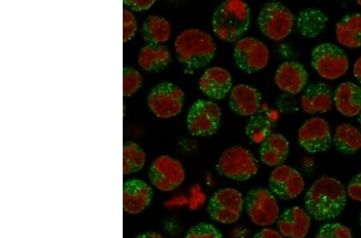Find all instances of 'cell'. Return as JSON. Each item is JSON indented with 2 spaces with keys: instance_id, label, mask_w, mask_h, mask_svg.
<instances>
[{
  "instance_id": "cell-28",
  "label": "cell",
  "mask_w": 361,
  "mask_h": 238,
  "mask_svg": "<svg viewBox=\"0 0 361 238\" xmlns=\"http://www.w3.org/2000/svg\"><path fill=\"white\" fill-rule=\"evenodd\" d=\"M147 162L145 151L135 142H128L123 147V173L125 175L141 171Z\"/></svg>"
},
{
  "instance_id": "cell-3",
  "label": "cell",
  "mask_w": 361,
  "mask_h": 238,
  "mask_svg": "<svg viewBox=\"0 0 361 238\" xmlns=\"http://www.w3.org/2000/svg\"><path fill=\"white\" fill-rule=\"evenodd\" d=\"M250 25V9L240 0L221 3L213 15V32L225 42H237L247 32Z\"/></svg>"
},
{
  "instance_id": "cell-31",
  "label": "cell",
  "mask_w": 361,
  "mask_h": 238,
  "mask_svg": "<svg viewBox=\"0 0 361 238\" xmlns=\"http://www.w3.org/2000/svg\"><path fill=\"white\" fill-rule=\"evenodd\" d=\"M316 238H353L350 229L340 223L325 224L318 231Z\"/></svg>"
},
{
  "instance_id": "cell-16",
  "label": "cell",
  "mask_w": 361,
  "mask_h": 238,
  "mask_svg": "<svg viewBox=\"0 0 361 238\" xmlns=\"http://www.w3.org/2000/svg\"><path fill=\"white\" fill-rule=\"evenodd\" d=\"M308 73L302 63L285 61L277 69L275 83L278 88L288 94H299L307 84Z\"/></svg>"
},
{
  "instance_id": "cell-17",
  "label": "cell",
  "mask_w": 361,
  "mask_h": 238,
  "mask_svg": "<svg viewBox=\"0 0 361 238\" xmlns=\"http://www.w3.org/2000/svg\"><path fill=\"white\" fill-rule=\"evenodd\" d=\"M312 219L304 208L299 206L289 208L277 220L278 231L284 237L305 238L310 230Z\"/></svg>"
},
{
  "instance_id": "cell-40",
  "label": "cell",
  "mask_w": 361,
  "mask_h": 238,
  "mask_svg": "<svg viewBox=\"0 0 361 238\" xmlns=\"http://www.w3.org/2000/svg\"><path fill=\"white\" fill-rule=\"evenodd\" d=\"M360 225H361V213H360Z\"/></svg>"
},
{
  "instance_id": "cell-15",
  "label": "cell",
  "mask_w": 361,
  "mask_h": 238,
  "mask_svg": "<svg viewBox=\"0 0 361 238\" xmlns=\"http://www.w3.org/2000/svg\"><path fill=\"white\" fill-rule=\"evenodd\" d=\"M204 95L214 101H222L230 95L233 89L232 75L222 67H211L203 73L199 81Z\"/></svg>"
},
{
  "instance_id": "cell-20",
  "label": "cell",
  "mask_w": 361,
  "mask_h": 238,
  "mask_svg": "<svg viewBox=\"0 0 361 238\" xmlns=\"http://www.w3.org/2000/svg\"><path fill=\"white\" fill-rule=\"evenodd\" d=\"M334 103L333 94L324 83L308 85L300 99L301 108L307 114L328 113Z\"/></svg>"
},
{
  "instance_id": "cell-10",
  "label": "cell",
  "mask_w": 361,
  "mask_h": 238,
  "mask_svg": "<svg viewBox=\"0 0 361 238\" xmlns=\"http://www.w3.org/2000/svg\"><path fill=\"white\" fill-rule=\"evenodd\" d=\"M312 65L322 78L339 79L345 75L349 61L345 52L334 44L317 46L312 52Z\"/></svg>"
},
{
  "instance_id": "cell-23",
  "label": "cell",
  "mask_w": 361,
  "mask_h": 238,
  "mask_svg": "<svg viewBox=\"0 0 361 238\" xmlns=\"http://www.w3.org/2000/svg\"><path fill=\"white\" fill-rule=\"evenodd\" d=\"M171 61V51L166 46L147 44L140 50L137 63L142 70L155 73L165 70Z\"/></svg>"
},
{
  "instance_id": "cell-9",
  "label": "cell",
  "mask_w": 361,
  "mask_h": 238,
  "mask_svg": "<svg viewBox=\"0 0 361 238\" xmlns=\"http://www.w3.org/2000/svg\"><path fill=\"white\" fill-rule=\"evenodd\" d=\"M244 208V197L234 188H224L215 192L209 199L207 212L214 222L232 225L241 218Z\"/></svg>"
},
{
  "instance_id": "cell-7",
  "label": "cell",
  "mask_w": 361,
  "mask_h": 238,
  "mask_svg": "<svg viewBox=\"0 0 361 238\" xmlns=\"http://www.w3.org/2000/svg\"><path fill=\"white\" fill-rule=\"evenodd\" d=\"M222 119V109L213 101L199 100L190 108L186 124L192 136L207 137L215 134Z\"/></svg>"
},
{
  "instance_id": "cell-22",
  "label": "cell",
  "mask_w": 361,
  "mask_h": 238,
  "mask_svg": "<svg viewBox=\"0 0 361 238\" xmlns=\"http://www.w3.org/2000/svg\"><path fill=\"white\" fill-rule=\"evenodd\" d=\"M289 150L288 139L279 133H272L260 144V160L267 166H281L287 160Z\"/></svg>"
},
{
  "instance_id": "cell-25",
  "label": "cell",
  "mask_w": 361,
  "mask_h": 238,
  "mask_svg": "<svg viewBox=\"0 0 361 238\" xmlns=\"http://www.w3.org/2000/svg\"><path fill=\"white\" fill-rule=\"evenodd\" d=\"M171 25L164 17L150 15L141 29L142 37L147 44H162L171 37Z\"/></svg>"
},
{
  "instance_id": "cell-6",
  "label": "cell",
  "mask_w": 361,
  "mask_h": 238,
  "mask_svg": "<svg viewBox=\"0 0 361 238\" xmlns=\"http://www.w3.org/2000/svg\"><path fill=\"white\" fill-rule=\"evenodd\" d=\"M244 208L252 223L261 227L275 224L281 216L277 197L264 188L249 190L244 197Z\"/></svg>"
},
{
  "instance_id": "cell-34",
  "label": "cell",
  "mask_w": 361,
  "mask_h": 238,
  "mask_svg": "<svg viewBox=\"0 0 361 238\" xmlns=\"http://www.w3.org/2000/svg\"><path fill=\"white\" fill-rule=\"evenodd\" d=\"M347 194L353 201L361 202V173L352 179L347 187Z\"/></svg>"
},
{
  "instance_id": "cell-14",
  "label": "cell",
  "mask_w": 361,
  "mask_h": 238,
  "mask_svg": "<svg viewBox=\"0 0 361 238\" xmlns=\"http://www.w3.org/2000/svg\"><path fill=\"white\" fill-rule=\"evenodd\" d=\"M269 188L277 199L293 200L305 190V179L295 168L282 165L272 171L269 178Z\"/></svg>"
},
{
  "instance_id": "cell-33",
  "label": "cell",
  "mask_w": 361,
  "mask_h": 238,
  "mask_svg": "<svg viewBox=\"0 0 361 238\" xmlns=\"http://www.w3.org/2000/svg\"><path fill=\"white\" fill-rule=\"evenodd\" d=\"M137 31V22L135 15L129 9L123 11V40L124 43L130 42Z\"/></svg>"
},
{
  "instance_id": "cell-30",
  "label": "cell",
  "mask_w": 361,
  "mask_h": 238,
  "mask_svg": "<svg viewBox=\"0 0 361 238\" xmlns=\"http://www.w3.org/2000/svg\"><path fill=\"white\" fill-rule=\"evenodd\" d=\"M143 79L141 73L135 68L126 67L123 72V95L130 97L135 95L141 88Z\"/></svg>"
},
{
  "instance_id": "cell-12",
  "label": "cell",
  "mask_w": 361,
  "mask_h": 238,
  "mask_svg": "<svg viewBox=\"0 0 361 238\" xmlns=\"http://www.w3.org/2000/svg\"><path fill=\"white\" fill-rule=\"evenodd\" d=\"M149 178L157 189L168 193L183 184L185 179V171L178 160L171 156L162 155L151 164Z\"/></svg>"
},
{
  "instance_id": "cell-27",
  "label": "cell",
  "mask_w": 361,
  "mask_h": 238,
  "mask_svg": "<svg viewBox=\"0 0 361 238\" xmlns=\"http://www.w3.org/2000/svg\"><path fill=\"white\" fill-rule=\"evenodd\" d=\"M333 141L341 153L353 154L361 149V132L356 127L341 124L336 127Z\"/></svg>"
},
{
  "instance_id": "cell-32",
  "label": "cell",
  "mask_w": 361,
  "mask_h": 238,
  "mask_svg": "<svg viewBox=\"0 0 361 238\" xmlns=\"http://www.w3.org/2000/svg\"><path fill=\"white\" fill-rule=\"evenodd\" d=\"M184 238H224V237L215 226L202 223L192 227Z\"/></svg>"
},
{
  "instance_id": "cell-2",
  "label": "cell",
  "mask_w": 361,
  "mask_h": 238,
  "mask_svg": "<svg viewBox=\"0 0 361 238\" xmlns=\"http://www.w3.org/2000/svg\"><path fill=\"white\" fill-rule=\"evenodd\" d=\"M178 61L186 71L195 72L212 62L217 47L211 35L190 28L180 32L174 42Z\"/></svg>"
},
{
  "instance_id": "cell-21",
  "label": "cell",
  "mask_w": 361,
  "mask_h": 238,
  "mask_svg": "<svg viewBox=\"0 0 361 238\" xmlns=\"http://www.w3.org/2000/svg\"><path fill=\"white\" fill-rule=\"evenodd\" d=\"M337 111L347 118H354L361 113V88L353 82L337 87L334 96Z\"/></svg>"
},
{
  "instance_id": "cell-18",
  "label": "cell",
  "mask_w": 361,
  "mask_h": 238,
  "mask_svg": "<svg viewBox=\"0 0 361 238\" xmlns=\"http://www.w3.org/2000/svg\"><path fill=\"white\" fill-rule=\"evenodd\" d=\"M262 96L253 87L240 84L233 87L229 95V106L233 112L241 117H253L259 113Z\"/></svg>"
},
{
  "instance_id": "cell-1",
  "label": "cell",
  "mask_w": 361,
  "mask_h": 238,
  "mask_svg": "<svg viewBox=\"0 0 361 238\" xmlns=\"http://www.w3.org/2000/svg\"><path fill=\"white\" fill-rule=\"evenodd\" d=\"M347 192L334 177H323L308 189L305 197V211L318 222H328L338 218L345 210Z\"/></svg>"
},
{
  "instance_id": "cell-26",
  "label": "cell",
  "mask_w": 361,
  "mask_h": 238,
  "mask_svg": "<svg viewBox=\"0 0 361 238\" xmlns=\"http://www.w3.org/2000/svg\"><path fill=\"white\" fill-rule=\"evenodd\" d=\"M295 21L302 36L314 38L324 32L328 18L319 10L307 8L300 11Z\"/></svg>"
},
{
  "instance_id": "cell-37",
  "label": "cell",
  "mask_w": 361,
  "mask_h": 238,
  "mask_svg": "<svg viewBox=\"0 0 361 238\" xmlns=\"http://www.w3.org/2000/svg\"><path fill=\"white\" fill-rule=\"evenodd\" d=\"M353 74L354 77H356V79L361 84V56H360L356 63H355L353 67Z\"/></svg>"
},
{
  "instance_id": "cell-35",
  "label": "cell",
  "mask_w": 361,
  "mask_h": 238,
  "mask_svg": "<svg viewBox=\"0 0 361 238\" xmlns=\"http://www.w3.org/2000/svg\"><path fill=\"white\" fill-rule=\"evenodd\" d=\"M155 4L154 0H145V1H136V0H126L124 4L135 11H147L152 8Z\"/></svg>"
},
{
  "instance_id": "cell-11",
  "label": "cell",
  "mask_w": 361,
  "mask_h": 238,
  "mask_svg": "<svg viewBox=\"0 0 361 238\" xmlns=\"http://www.w3.org/2000/svg\"><path fill=\"white\" fill-rule=\"evenodd\" d=\"M233 56L238 68L252 74L263 70L269 65L270 51L261 40L254 37H244L235 43Z\"/></svg>"
},
{
  "instance_id": "cell-39",
  "label": "cell",
  "mask_w": 361,
  "mask_h": 238,
  "mask_svg": "<svg viewBox=\"0 0 361 238\" xmlns=\"http://www.w3.org/2000/svg\"><path fill=\"white\" fill-rule=\"evenodd\" d=\"M358 120H359L360 126V127H361V113H360V115H359V119H358Z\"/></svg>"
},
{
  "instance_id": "cell-5",
  "label": "cell",
  "mask_w": 361,
  "mask_h": 238,
  "mask_svg": "<svg viewBox=\"0 0 361 238\" xmlns=\"http://www.w3.org/2000/svg\"><path fill=\"white\" fill-rule=\"evenodd\" d=\"M216 170L220 176L243 182L258 173L259 163L255 156L245 147L233 146L221 155Z\"/></svg>"
},
{
  "instance_id": "cell-29",
  "label": "cell",
  "mask_w": 361,
  "mask_h": 238,
  "mask_svg": "<svg viewBox=\"0 0 361 238\" xmlns=\"http://www.w3.org/2000/svg\"><path fill=\"white\" fill-rule=\"evenodd\" d=\"M245 132L250 141L261 144L272 134L271 121L264 115H255L248 121Z\"/></svg>"
},
{
  "instance_id": "cell-13",
  "label": "cell",
  "mask_w": 361,
  "mask_h": 238,
  "mask_svg": "<svg viewBox=\"0 0 361 238\" xmlns=\"http://www.w3.org/2000/svg\"><path fill=\"white\" fill-rule=\"evenodd\" d=\"M298 142L307 153L325 152L333 143L328 122L320 118L306 120L298 131Z\"/></svg>"
},
{
  "instance_id": "cell-36",
  "label": "cell",
  "mask_w": 361,
  "mask_h": 238,
  "mask_svg": "<svg viewBox=\"0 0 361 238\" xmlns=\"http://www.w3.org/2000/svg\"><path fill=\"white\" fill-rule=\"evenodd\" d=\"M252 238H284V237L278 230L264 228L255 234Z\"/></svg>"
},
{
  "instance_id": "cell-19",
  "label": "cell",
  "mask_w": 361,
  "mask_h": 238,
  "mask_svg": "<svg viewBox=\"0 0 361 238\" xmlns=\"http://www.w3.org/2000/svg\"><path fill=\"white\" fill-rule=\"evenodd\" d=\"M153 189L139 179H132L124 184L123 208L127 213L139 214L152 201Z\"/></svg>"
},
{
  "instance_id": "cell-24",
  "label": "cell",
  "mask_w": 361,
  "mask_h": 238,
  "mask_svg": "<svg viewBox=\"0 0 361 238\" xmlns=\"http://www.w3.org/2000/svg\"><path fill=\"white\" fill-rule=\"evenodd\" d=\"M336 36L338 42L348 49L361 47V14L354 13L343 16L337 23Z\"/></svg>"
},
{
  "instance_id": "cell-41",
  "label": "cell",
  "mask_w": 361,
  "mask_h": 238,
  "mask_svg": "<svg viewBox=\"0 0 361 238\" xmlns=\"http://www.w3.org/2000/svg\"><path fill=\"white\" fill-rule=\"evenodd\" d=\"M357 4L360 6H361V1H357Z\"/></svg>"
},
{
  "instance_id": "cell-8",
  "label": "cell",
  "mask_w": 361,
  "mask_h": 238,
  "mask_svg": "<svg viewBox=\"0 0 361 238\" xmlns=\"http://www.w3.org/2000/svg\"><path fill=\"white\" fill-rule=\"evenodd\" d=\"M185 94L182 89L171 82H161L150 91L147 104L157 118L170 119L183 111Z\"/></svg>"
},
{
  "instance_id": "cell-38",
  "label": "cell",
  "mask_w": 361,
  "mask_h": 238,
  "mask_svg": "<svg viewBox=\"0 0 361 238\" xmlns=\"http://www.w3.org/2000/svg\"><path fill=\"white\" fill-rule=\"evenodd\" d=\"M135 238H164L157 232L149 231L145 232V233H142L141 234L137 235Z\"/></svg>"
},
{
  "instance_id": "cell-4",
  "label": "cell",
  "mask_w": 361,
  "mask_h": 238,
  "mask_svg": "<svg viewBox=\"0 0 361 238\" xmlns=\"http://www.w3.org/2000/svg\"><path fill=\"white\" fill-rule=\"evenodd\" d=\"M258 27L267 38L281 42L293 32L295 15L286 6L272 1L266 3L258 16Z\"/></svg>"
}]
</instances>
